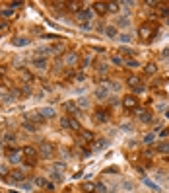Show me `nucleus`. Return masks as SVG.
I'll return each instance as SVG.
<instances>
[{"label":"nucleus","mask_w":169,"mask_h":193,"mask_svg":"<svg viewBox=\"0 0 169 193\" xmlns=\"http://www.w3.org/2000/svg\"><path fill=\"white\" fill-rule=\"evenodd\" d=\"M22 92H23V94H31V86H27V84H25V86L22 88Z\"/></svg>","instance_id":"nucleus-42"},{"label":"nucleus","mask_w":169,"mask_h":193,"mask_svg":"<svg viewBox=\"0 0 169 193\" xmlns=\"http://www.w3.org/2000/svg\"><path fill=\"white\" fill-rule=\"evenodd\" d=\"M35 183H37L39 187H53V185L47 182V180H43V178H35Z\"/></svg>","instance_id":"nucleus-21"},{"label":"nucleus","mask_w":169,"mask_h":193,"mask_svg":"<svg viewBox=\"0 0 169 193\" xmlns=\"http://www.w3.org/2000/svg\"><path fill=\"white\" fill-rule=\"evenodd\" d=\"M60 127L70 129V119H68V117H62V119H60Z\"/></svg>","instance_id":"nucleus-32"},{"label":"nucleus","mask_w":169,"mask_h":193,"mask_svg":"<svg viewBox=\"0 0 169 193\" xmlns=\"http://www.w3.org/2000/svg\"><path fill=\"white\" fill-rule=\"evenodd\" d=\"M123 106L126 107V109H136V107H138V100H136L134 96H124L123 98Z\"/></svg>","instance_id":"nucleus-5"},{"label":"nucleus","mask_w":169,"mask_h":193,"mask_svg":"<svg viewBox=\"0 0 169 193\" xmlns=\"http://www.w3.org/2000/svg\"><path fill=\"white\" fill-rule=\"evenodd\" d=\"M121 53H123L124 57H132V55H134V51H132V49H128V47H124V49H121Z\"/></svg>","instance_id":"nucleus-33"},{"label":"nucleus","mask_w":169,"mask_h":193,"mask_svg":"<svg viewBox=\"0 0 169 193\" xmlns=\"http://www.w3.org/2000/svg\"><path fill=\"white\" fill-rule=\"evenodd\" d=\"M39 154H41V158H47V160H51L53 156H55V146L51 144V142H41L39 144Z\"/></svg>","instance_id":"nucleus-3"},{"label":"nucleus","mask_w":169,"mask_h":193,"mask_svg":"<svg viewBox=\"0 0 169 193\" xmlns=\"http://www.w3.org/2000/svg\"><path fill=\"white\" fill-rule=\"evenodd\" d=\"M126 64H128L130 68H136V66H138V61H134V59H130V61H126Z\"/></svg>","instance_id":"nucleus-37"},{"label":"nucleus","mask_w":169,"mask_h":193,"mask_svg":"<svg viewBox=\"0 0 169 193\" xmlns=\"http://www.w3.org/2000/svg\"><path fill=\"white\" fill-rule=\"evenodd\" d=\"M33 64L37 66V68H41V70H45V68H47V61H45V59H35Z\"/></svg>","instance_id":"nucleus-20"},{"label":"nucleus","mask_w":169,"mask_h":193,"mask_svg":"<svg viewBox=\"0 0 169 193\" xmlns=\"http://www.w3.org/2000/svg\"><path fill=\"white\" fill-rule=\"evenodd\" d=\"M119 25H121V27H126V25H128V18H124V20H119Z\"/></svg>","instance_id":"nucleus-40"},{"label":"nucleus","mask_w":169,"mask_h":193,"mask_svg":"<svg viewBox=\"0 0 169 193\" xmlns=\"http://www.w3.org/2000/svg\"><path fill=\"white\" fill-rule=\"evenodd\" d=\"M144 156H146V158H152V156H154V150H144Z\"/></svg>","instance_id":"nucleus-43"},{"label":"nucleus","mask_w":169,"mask_h":193,"mask_svg":"<svg viewBox=\"0 0 169 193\" xmlns=\"http://www.w3.org/2000/svg\"><path fill=\"white\" fill-rule=\"evenodd\" d=\"M95 117L99 119V121H109L111 115H109V111H107L105 107H97V109H95Z\"/></svg>","instance_id":"nucleus-7"},{"label":"nucleus","mask_w":169,"mask_h":193,"mask_svg":"<svg viewBox=\"0 0 169 193\" xmlns=\"http://www.w3.org/2000/svg\"><path fill=\"white\" fill-rule=\"evenodd\" d=\"M70 129H72V131H82V127H80V123L76 119H70Z\"/></svg>","instance_id":"nucleus-26"},{"label":"nucleus","mask_w":169,"mask_h":193,"mask_svg":"<svg viewBox=\"0 0 169 193\" xmlns=\"http://www.w3.org/2000/svg\"><path fill=\"white\" fill-rule=\"evenodd\" d=\"M109 104H111V106H119V100H117V98H111Z\"/></svg>","instance_id":"nucleus-45"},{"label":"nucleus","mask_w":169,"mask_h":193,"mask_svg":"<svg viewBox=\"0 0 169 193\" xmlns=\"http://www.w3.org/2000/svg\"><path fill=\"white\" fill-rule=\"evenodd\" d=\"M4 139L8 140V142H14V140H16V135H12V133H8V135H6Z\"/></svg>","instance_id":"nucleus-38"},{"label":"nucleus","mask_w":169,"mask_h":193,"mask_svg":"<svg viewBox=\"0 0 169 193\" xmlns=\"http://www.w3.org/2000/svg\"><path fill=\"white\" fill-rule=\"evenodd\" d=\"M105 144H107V140H97V144H95V150H101Z\"/></svg>","instance_id":"nucleus-36"},{"label":"nucleus","mask_w":169,"mask_h":193,"mask_svg":"<svg viewBox=\"0 0 169 193\" xmlns=\"http://www.w3.org/2000/svg\"><path fill=\"white\" fill-rule=\"evenodd\" d=\"M14 45H16V47H25V45H29V39H27V37H16V39H14Z\"/></svg>","instance_id":"nucleus-17"},{"label":"nucleus","mask_w":169,"mask_h":193,"mask_svg":"<svg viewBox=\"0 0 169 193\" xmlns=\"http://www.w3.org/2000/svg\"><path fill=\"white\" fill-rule=\"evenodd\" d=\"M78 106L82 107V109H86V107H88V100H86V98H82V100H78Z\"/></svg>","instance_id":"nucleus-35"},{"label":"nucleus","mask_w":169,"mask_h":193,"mask_svg":"<svg viewBox=\"0 0 169 193\" xmlns=\"http://www.w3.org/2000/svg\"><path fill=\"white\" fill-rule=\"evenodd\" d=\"M158 25H154L152 21H146V23H142L140 27H138V35H140V39H152L154 37V29H156Z\"/></svg>","instance_id":"nucleus-2"},{"label":"nucleus","mask_w":169,"mask_h":193,"mask_svg":"<svg viewBox=\"0 0 169 193\" xmlns=\"http://www.w3.org/2000/svg\"><path fill=\"white\" fill-rule=\"evenodd\" d=\"M158 150H159V152H169V142H159Z\"/></svg>","instance_id":"nucleus-28"},{"label":"nucleus","mask_w":169,"mask_h":193,"mask_svg":"<svg viewBox=\"0 0 169 193\" xmlns=\"http://www.w3.org/2000/svg\"><path fill=\"white\" fill-rule=\"evenodd\" d=\"M27 117H29V121H33V123H43V121H45V117L41 115V111H39V113L35 111V113H31V115H27Z\"/></svg>","instance_id":"nucleus-15"},{"label":"nucleus","mask_w":169,"mask_h":193,"mask_svg":"<svg viewBox=\"0 0 169 193\" xmlns=\"http://www.w3.org/2000/svg\"><path fill=\"white\" fill-rule=\"evenodd\" d=\"M22 80L25 82V84H27V82H33V74H31V72H27V70L23 68V70H22Z\"/></svg>","instance_id":"nucleus-18"},{"label":"nucleus","mask_w":169,"mask_h":193,"mask_svg":"<svg viewBox=\"0 0 169 193\" xmlns=\"http://www.w3.org/2000/svg\"><path fill=\"white\" fill-rule=\"evenodd\" d=\"M113 63H115V64H121V63H123V61H121L119 57H113Z\"/></svg>","instance_id":"nucleus-46"},{"label":"nucleus","mask_w":169,"mask_h":193,"mask_svg":"<svg viewBox=\"0 0 169 193\" xmlns=\"http://www.w3.org/2000/svg\"><path fill=\"white\" fill-rule=\"evenodd\" d=\"M0 176H2V178L8 176V168H6V166H0Z\"/></svg>","instance_id":"nucleus-39"},{"label":"nucleus","mask_w":169,"mask_h":193,"mask_svg":"<svg viewBox=\"0 0 169 193\" xmlns=\"http://www.w3.org/2000/svg\"><path fill=\"white\" fill-rule=\"evenodd\" d=\"M68 8L72 12H80V2H68Z\"/></svg>","instance_id":"nucleus-29"},{"label":"nucleus","mask_w":169,"mask_h":193,"mask_svg":"<svg viewBox=\"0 0 169 193\" xmlns=\"http://www.w3.org/2000/svg\"><path fill=\"white\" fill-rule=\"evenodd\" d=\"M136 113L140 115V119H142L144 123H150V121H152V115L148 113L146 109H142V107H136Z\"/></svg>","instance_id":"nucleus-8"},{"label":"nucleus","mask_w":169,"mask_h":193,"mask_svg":"<svg viewBox=\"0 0 169 193\" xmlns=\"http://www.w3.org/2000/svg\"><path fill=\"white\" fill-rule=\"evenodd\" d=\"M8 160H10L12 164H22V160H23L22 148H10L8 150Z\"/></svg>","instance_id":"nucleus-4"},{"label":"nucleus","mask_w":169,"mask_h":193,"mask_svg":"<svg viewBox=\"0 0 169 193\" xmlns=\"http://www.w3.org/2000/svg\"><path fill=\"white\" fill-rule=\"evenodd\" d=\"M105 33H107V37H117V29H115L113 25H109V27L105 29Z\"/></svg>","instance_id":"nucleus-27"},{"label":"nucleus","mask_w":169,"mask_h":193,"mask_svg":"<svg viewBox=\"0 0 169 193\" xmlns=\"http://www.w3.org/2000/svg\"><path fill=\"white\" fill-rule=\"evenodd\" d=\"M64 109L70 111L72 115H80V109L76 107V104H72V102H66V104H64Z\"/></svg>","instance_id":"nucleus-12"},{"label":"nucleus","mask_w":169,"mask_h":193,"mask_svg":"<svg viewBox=\"0 0 169 193\" xmlns=\"http://www.w3.org/2000/svg\"><path fill=\"white\" fill-rule=\"evenodd\" d=\"M126 84L132 86V88H138V86H142V80H140L138 76H128V78H126Z\"/></svg>","instance_id":"nucleus-11"},{"label":"nucleus","mask_w":169,"mask_h":193,"mask_svg":"<svg viewBox=\"0 0 169 193\" xmlns=\"http://www.w3.org/2000/svg\"><path fill=\"white\" fill-rule=\"evenodd\" d=\"M23 152V158H25V166H29V168H33L35 162H37V148H33V146H23L22 148Z\"/></svg>","instance_id":"nucleus-1"},{"label":"nucleus","mask_w":169,"mask_h":193,"mask_svg":"<svg viewBox=\"0 0 169 193\" xmlns=\"http://www.w3.org/2000/svg\"><path fill=\"white\" fill-rule=\"evenodd\" d=\"M119 39H121L123 43H128V41H130V37H128V35H119Z\"/></svg>","instance_id":"nucleus-44"},{"label":"nucleus","mask_w":169,"mask_h":193,"mask_svg":"<svg viewBox=\"0 0 169 193\" xmlns=\"http://www.w3.org/2000/svg\"><path fill=\"white\" fill-rule=\"evenodd\" d=\"M23 180H25V172H23V170H14L10 174V182L23 183Z\"/></svg>","instance_id":"nucleus-6"},{"label":"nucleus","mask_w":169,"mask_h":193,"mask_svg":"<svg viewBox=\"0 0 169 193\" xmlns=\"http://www.w3.org/2000/svg\"><path fill=\"white\" fill-rule=\"evenodd\" d=\"M41 115H43V117H55V109H53V107H43V109H41Z\"/></svg>","instance_id":"nucleus-19"},{"label":"nucleus","mask_w":169,"mask_h":193,"mask_svg":"<svg viewBox=\"0 0 169 193\" xmlns=\"http://www.w3.org/2000/svg\"><path fill=\"white\" fill-rule=\"evenodd\" d=\"M165 115H167V117H169V109H167V111H165Z\"/></svg>","instance_id":"nucleus-49"},{"label":"nucleus","mask_w":169,"mask_h":193,"mask_svg":"<svg viewBox=\"0 0 169 193\" xmlns=\"http://www.w3.org/2000/svg\"><path fill=\"white\" fill-rule=\"evenodd\" d=\"M0 144H2V140H0Z\"/></svg>","instance_id":"nucleus-50"},{"label":"nucleus","mask_w":169,"mask_h":193,"mask_svg":"<svg viewBox=\"0 0 169 193\" xmlns=\"http://www.w3.org/2000/svg\"><path fill=\"white\" fill-rule=\"evenodd\" d=\"M95 94H97V98H107V94H109V92H107V88H99Z\"/></svg>","instance_id":"nucleus-31"},{"label":"nucleus","mask_w":169,"mask_h":193,"mask_svg":"<svg viewBox=\"0 0 169 193\" xmlns=\"http://www.w3.org/2000/svg\"><path fill=\"white\" fill-rule=\"evenodd\" d=\"M107 10L109 12H117L119 10V4H117V2H109V4H107Z\"/></svg>","instance_id":"nucleus-30"},{"label":"nucleus","mask_w":169,"mask_h":193,"mask_svg":"<svg viewBox=\"0 0 169 193\" xmlns=\"http://www.w3.org/2000/svg\"><path fill=\"white\" fill-rule=\"evenodd\" d=\"M0 16H4V18H14V8H4V10H0Z\"/></svg>","instance_id":"nucleus-22"},{"label":"nucleus","mask_w":169,"mask_h":193,"mask_svg":"<svg viewBox=\"0 0 169 193\" xmlns=\"http://www.w3.org/2000/svg\"><path fill=\"white\" fill-rule=\"evenodd\" d=\"M132 92H134V94H142V92H144V86H138V88H132Z\"/></svg>","instance_id":"nucleus-41"},{"label":"nucleus","mask_w":169,"mask_h":193,"mask_svg":"<svg viewBox=\"0 0 169 193\" xmlns=\"http://www.w3.org/2000/svg\"><path fill=\"white\" fill-rule=\"evenodd\" d=\"M158 72V66L154 63H150V64H146V74H156Z\"/></svg>","instance_id":"nucleus-23"},{"label":"nucleus","mask_w":169,"mask_h":193,"mask_svg":"<svg viewBox=\"0 0 169 193\" xmlns=\"http://www.w3.org/2000/svg\"><path fill=\"white\" fill-rule=\"evenodd\" d=\"M64 63L70 64V66H72V64H76V63H78V55H76V53H66V57H64Z\"/></svg>","instance_id":"nucleus-13"},{"label":"nucleus","mask_w":169,"mask_h":193,"mask_svg":"<svg viewBox=\"0 0 169 193\" xmlns=\"http://www.w3.org/2000/svg\"><path fill=\"white\" fill-rule=\"evenodd\" d=\"M93 8H95V12H97L99 16L107 14V4H105V2H95V4H93Z\"/></svg>","instance_id":"nucleus-10"},{"label":"nucleus","mask_w":169,"mask_h":193,"mask_svg":"<svg viewBox=\"0 0 169 193\" xmlns=\"http://www.w3.org/2000/svg\"><path fill=\"white\" fill-rule=\"evenodd\" d=\"M23 129H25V131H29V133H35V131H37V127H35L31 121H25V123H23Z\"/></svg>","instance_id":"nucleus-24"},{"label":"nucleus","mask_w":169,"mask_h":193,"mask_svg":"<svg viewBox=\"0 0 169 193\" xmlns=\"http://www.w3.org/2000/svg\"><path fill=\"white\" fill-rule=\"evenodd\" d=\"M80 135H82L80 139H84L86 142H91V140H93V133H91V131H86V129H82V131H80Z\"/></svg>","instance_id":"nucleus-14"},{"label":"nucleus","mask_w":169,"mask_h":193,"mask_svg":"<svg viewBox=\"0 0 169 193\" xmlns=\"http://www.w3.org/2000/svg\"><path fill=\"white\" fill-rule=\"evenodd\" d=\"M76 16H78L80 20H91L93 10H91V8H88V10H80V12H76Z\"/></svg>","instance_id":"nucleus-9"},{"label":"nucleus","mask_w":169,"mask_h":193,"mask_svg":"<svg viewBox=\"0 0 169 193\" xmlns=\"http://www.w3.org/2000/svg\"><path fill=\"white\" fill-rule=\"evenodd\" d=\"M144 140H146V142H152V140H154V135H148V137H146Z\"/></svg>","instance_id":"nucleus-48"},{"label":"nucleus","mask_w":169,"mask_h":193,"mask_svg":"<svg viewBox=\"0 0 169 193\" xmlns=\"http://www.w3.org/2000/svg\"><path fill=\"white\" fill-rule=\"evenodd\" d=\"M4 31H8V21L6 20L0 21V33H4Z\"/></svg>","instance_id":"nucleus-34"},{"label":"nucleus","mask_w":169,"mask_h":193,"mask_svg":"<svg viewBox=\"0 0 169 193\" xmlns=\"http://www.w3.org/2000/svg\"><path fill=\"white\" fill-rule=\"evenodd\" d=\"M97 191H99V193H105V187H103L101 183H99V185H97Z\"/></svg>","instance_id":"nucleus-47"},{"label":"nucleus","mask_w":169,"mask_h":193,"mask_svg":"<svg viewBox=\"0 0 169 193\" xmlns=\"http://www.w3.org/2000/svg\"><path fill=\"white\" fill-rule=\"evenodd\" d=\"M82 189L86 193H95V189H97V185L95 183H90V182H86L84 185H82Z\"/></svg>","instance_id":"nucleus-16"},{"label":"nucleus","mask_w":169,"mask_h":193,"mask_svg":"<svg viewBox=\"0 0 169 193\" xmlns=\"http://www.w3.org/2000/svg\"><path fill=\"white\" fill-rule=\"evenodd\" d=\"M159 6V14L161 16H169V4H158Z\"/></svg>","instance_id":"nucleus-25"}]
</instances>
